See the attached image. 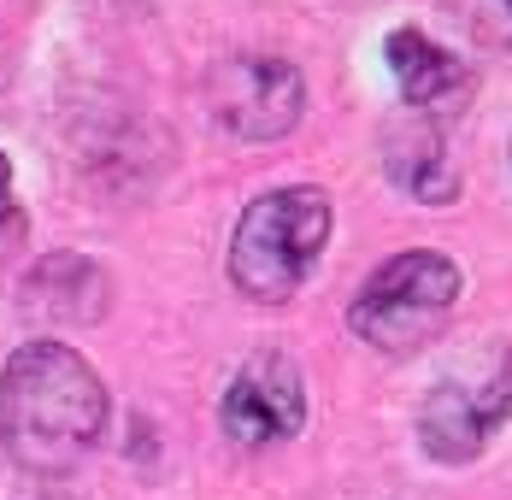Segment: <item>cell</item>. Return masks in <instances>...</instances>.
Here are the masks:
<instances>
[{
    "label": "cell",
    "instance_id": "5",
    "mask_svg": "<svg viewBox=\"0 0 512 500\" xmlns=\"http://www.w3.org/2000/svg\"><path fill=\"white\" fill-rule=\"evenodd\" d=\"M212 118L242 142H277L307 112V77L277 53H230L206 71Z\"/></svg>",
    "mask_w": 512,
    "mask_h": 500
},
{
    "label": "cell",
    "instance_id": "8",
    "mask_svg": "<svg viewBox=\"0 0 512 500\" xmlns=\"http://www.w3.org/2000/svg\"><path fill=\"white\" fill-rule=\"evenodd\" d=\"M24 312L42 324H95L106 312V271L83 253H53L24 277Z\"/></svg>",
    "mask_w": 512,
    "mask_h": 500
},
{
    "label": "cell",
    "instance_id": "12",
    "mask_svg": "<svg viewBox=\"0 0 512 500\" xmlns=\"http://www.w3.org/2000/svg\"><path fill=\"white\" fill-rule=\"evenodd\" d=\"M30 500H71V495H30Z\"/></svg>",
    "mask_w": 512,
    "mask_h": 500
},
{
    "label": "cell",
    "instance_id": "9",
    "mask_svg": "<svg viewBox=\"0 0 512 500\" xmlns=\"http://www.w3.org/2000/svg\"><path fill=\"white\" fill-rule=\"evenodd\" d=\"M383 165H389V177L407 189L412 200H424V206H448V200L460 195V177H454V165H448V142H442V130L418 112L407 124H395L389 136H383Z\"/></svg>",
    "mask_w": 512,
    "mask_h": 500
},
{
    "label": "cell",
    "instance_id": "2",
    "mask_svg": "<svg viewBox=\"0 0 512 500\" xmlns=\"http://www.w3.org/2000/svg\"><path fill=\"white\" fill-rule=\"evenodd\" d=\"M324 242H330V195L312 183H289V189L248 200V212L236 218L224 271L248 300L277 306L312 277Z\"/></svg>",
    "mask_w": 512,
    "mask_h": 500
},
{
    "label": "cell",
    "instance_id": "4",
    "mask_svg": "<svg viewBox=\"0 0 512 500\" xmlns=\"http://www.w3.org/2000/svg\"><path fill=\"white\" fill-rule=\"evenodd\" d=\"M512 424V342L454 359L418 406V448L442 465H471Z\"/></svg>",
    "mask_w": 512,
    "mask_h": 500
},
{
    "label": "cell",
    "instance_id": "11",
    "mask_svg": "<svg viewBox=\"0 0 512 500\" xmlns=\"http://www.w3.org/2000/svg\"><path fill=\"white\" fill-rule=\"evenodd\" d=\"M12 248H24V206L12 195V159L0 153V259Z\"/></svg>",
    "mask_w": 512,
    "mask_h": 500
},
{
    "label": "cell",
    "instance_id": "6",
    "mask_svg": "<svg viewBox=\"0 0 512 500\" xmlns=\"http://www.w3.org/2000/svg\"><path fill=\"white\" fill-rule=\"evenodd\" d=\"M218 424L242 448H271L307 430V377L289 353H254L218 400Z\"/></svg>",
    "mask_w": 512,
    "mask_h": 500
},
{
    "label": "cell",
    "instance_id": "1",
    "mask_svg": "<svg viewBox=\"0 0 512 500\" xmlns=\"http://www.w3.org/2000/svg\"><path fill=\"white\" fill-rule=\"evenodd\" d=\"M106 436V383L71 348L36 336L0 371V448L36 477H65Z\"/></svg>",
    "mask_w": 512,
    "mask_h": 500
},
{
    "label": "cell",
    "instance_id": "3",
    "mask_svg": "<svg viewBox=\"0 0 512 500\" xmlns=\"http://www.w3.org/2000/svg\"><path fill=\"white\" fill-rule=\"evenodd\" d=\"M460 265L436 248H407L383 259L348 306V330L377 353H412L424 348L460 306Z\"/></svg>",
    "mask_w": 512,
    "mask_h": 500
},
{
    "label": "cell",
    "instance_id": "10",
    "mask_svg": "<svg viewBox=\"0 0 512 500\" xmlns=\"http://www.w3.org/2000/svg\"><path fill=\"white\" fill-rule=\"evenodd\" d=\"M460 18L477 36V48L512 59V0H460Z\"/></svg>",
    "mask_w": 512,
    "mask_h": 500
},
{
    "label": "cell",
    "instance_id": "7",
    "mask_svg": "<svg viewBox=\"0 0 512 500\" xmlns=\"http://www.w3.org/2000/svg\"><path fill=\"white\" fill-rule=\"evenodd\" d=\"M383 59H389V71H395L401 100H407L412 112H424V118L465 106L471 89H477V71L465 65L460 53H448L442 42H430V36H424V30H412V24L389 30Z\"/></svg>",
    "mask_w": 512,
    "mask_h": 500
}]
</instances>
